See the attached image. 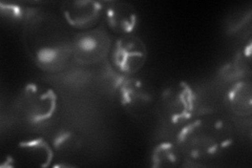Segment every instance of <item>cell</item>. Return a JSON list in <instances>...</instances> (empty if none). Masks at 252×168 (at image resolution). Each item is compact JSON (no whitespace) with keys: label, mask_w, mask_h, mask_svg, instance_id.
Here are the masks:
<instances>
[{"label":"cell","mask_w":252,"mask_h":168,"mask_svg":"<svg viewBox=\"0 0 252 168\" xmlns=\"http://www.w3.org/2000/svg\"><path fill=\"white\" fill-rule=\"evenodd\" d=\"M64 19L53 13H36L27 18L25 42L31 57L45 70H58L73 53V37Z\"/></svg>","instance_id":"obj_1"},{"label":"cell","mask_w":252,"mask_h":168,"mask_svg":"<svg viewBox=\"0 0 252 168\" xmlns=\"http://www.w3.org/2000/svg\"><path fill=\"white\" fill-rule=\"evenodd\" d=\"M176 143L187 161H214L224 155L233 143L229 122L217 116L196 117L179 131Z\"/></svg>","instance_id":"obj_2"},{"label":"cell","mask_w":252,"mask_h":168,"mask_svg":"<svg viewBox=\"0 0 252 168\" xmlns=\"http://www.w3.org/2000/svg\"><path fill=\"white\" fill-rule=\"evenodd\" d=\"M58 106L57 92L52 86L39 82L26 83L16 100L18 116L31 126L49 123L57 114Z\"/></svg>","instance_id":"obj_3"},{"label":"cell","mask_w":252,"mask_h":168,"mask_svg":"<svg viewBox=\"0 0 252 168\" xmlns=\"http://www.w3.org/2000/svg\"><path fill=\"white\" fill-rule=\"evenodd\" d=\"M161 104L164 117L172 125L183 126L199 116V96L185 81L166 87L161 96Z\"/></svg>","instance_id":"obj_4"},{"label":"cell","mask_w":252,"mask_h":168,"mask_svg":"<svg viewBox=\"0 0 252 168\" xmlns=\"http://www.w3.org/2000/svg\"><path fill=\"white\" fill-rule=\"evenodd\" d=\"M109 62L121 76H132L143 67L147 60V47L135 34L118 36L109 52Z\"/></svg>","instance_id":"obj_5"},{"label":"cell","mask_w":252,"mask_h":168,"mask_svg":"<svg viewBox=\"0 0 252 168\" xmlns=\"http://www.w3.org/2000/svg\"><path fill=\"white\" fill-rule=\"evenodd\" d=\"M120 105L128 114L141 117L152 109L155 101L153 87L143 80L132 76H122L117 84Z\"/></svg>","instance_id":"obj_6"},{"label":"cell","mask_w":252,"mask_h":168,"mask_svg":"<svg viewBox=\"0 0 252 168\" xmlns=\"http://www.w3.org/2000/svg\"><path fill=\"white\" fill-rule=\"evenodd\" d=\"M112 39L103 28H94L73 36V53L83 63H94L104 59L112 49Z\"/></svg>","instance_id":"obj_7"},{"label":"cell","mask_w":252,"mask_h":168,"mask_svg":"<svg viewBox=\"0 0 252 168\" xmlns=\"http://www.w3.org/2000/svg\"><path fill=\"white\" fill-rule=\"evenodd\" d=\"M104 11V1L82 0L64 1L61 4L62 18L74 30L89 31L98 27Z\"/></svg>","instance_id":"obj_8"},{"label":"cell","mask_w":252,"mask_h":168,"mask_svg":"<svg viewBox=\"0 0 252 168\" xmlns=\"http://www.w3.org/2000/svg\"><path fill=\"white\" fill-rule=\"evenodd\" d=\"M103 18L112 33L123 36L133 34L139 26V14L136 7L127 1H104Z\"/></svg>","instance_id":"obj_9"},{"label":"cell","mask_w":252,"mask_h":168,"mask_svg":"<svg viewBox=\"0 0 252 168\" xmlns=\"http://www.w3.org/2000/svg\"><path fill=\"white\" fill-rule=\"evenodd\" d=\"M52 144L43 138L20 141L16 146L13 160L26 166H49L54 159Z\"/></svg>","instance_id":"obj_10"},{"label":"cell","mask_w":252,"mask_h":168,"mask_svg":"<svg viewBox=\"0 0 252 168\" xmlns=\"http://www.w3.org/2000/svg\"><path fill=\"white\" fill-rule=\"evenodd\" d=\"M226 102L235 115L249 118L252 114V86L250 80L241 79L226 93Z\"/></svg>","instance_id":"obj_11"},{"label":"cell","mask_w":252,"mask_h":168,"mask_svg":"<svg viewBox=\"0 0 252 168\" xmlns=\"http://www.w3.org/2000/svg\"><path fill=\"white\" fill-rule=\"evenodd\" d=\"M186 158L176 142L163 141L154 147L151 155V165L155 168L183 167Z\"/></svg>","instance_id":"obj_12"},{"label":"cell","mask_w":252,"mask_h":168,"mask_svg":"<svg viewBox=\"0 0 252 168\" xmlns=\"http://www.w3.org/2000/svg\"><path fill=\"white\" fill-rule=\"evenodd\" d=\"M52 146L55 153L60 156L74 155L81 146L78 135L69 131H60L53 137Z\"/></svg>","instance_id":"obj_13"}]
</instances>
